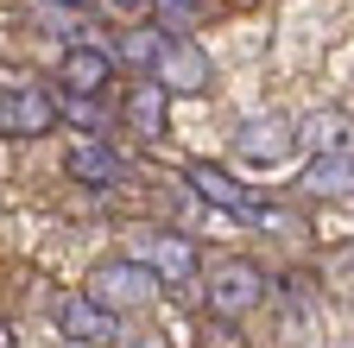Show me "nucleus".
<instances>
[{
	"label": "nucleus",
	"instance_id": "1",
	"mask_svg": "<svg viewBox=\"0 0 354 348\" xmlns=\"http://www.w3.org/2000/svg\"><path fill=\"white\" fill-rule=\"evenodd\" d=\"M184 178L196 184V196H203V203L228 209L234 222H253V228H279V235H304V222H297L291 209H279L272 196H259L253 184H241L234 171H215V165H190Z\"/></svg>",
	"mask_w": 354,
	"mask_h": 348
},
{
	"label": "nucleus",
	"instance_id": "2",
	"mask_svg": "<svg viewBox=\"0 0 354 348\" xmlns=\"http://www.w3.org/2000/svg\"><path fill=\"white\" fill-rule=\"evenodd\" d=\"M51 323H57L70 342H82V348H102V342L120 336V311H114V304H102L95 291H64V297H51Z\"/></svg>",
	"mask_w": 354,
	"mask_h": 348
},
{
	"label": "nucleus",
	"instance_id": "3",
	"mask_svg": "<svg viewBox=\"0 0 354 348\" xmlns=\"http://www.w3.org/2000/svg\"><path fill=\"white\" fill-rule=\"evenodd\" d=\"M51 120H57V102L44 95V82L7 76V89H0V134L7 140H38V134H51Z\"/></svg>",
	"mask_w": 354,
	"mask_h": 348
},
{
	"label": "nucleus",
	"instance_id": "4",
	"mask_svg": "<svg viewBox=\"0 0 354 348\" xmlns=\"http://www.w3.org/2000/svg\"><path fill=\"white\" fill-rule=\"evenodd\" d=\"M158 285H165V279L146 266L140 253H133V259H108V266L88 273V291H95L102 304H114V311H140V304H152Z\"/></svg>",
	"mask_w": 354,
	"mask_h": 348
},
{
	"label": "nucleus",
	"instance_id": "5",
	"mask_svg": "<svg viewBox=\"0 0 354 348\" xmlns=\"http://www.w3.org/2000/svg\"><path fill=\"white\" fill-rule=\"evenodd\" d=\"M203 291H209V317H247L266 304V273L253 259H221Z\"/></svg>",
	"mask_w": 354,
	"mask_h": 348
},
{
	"label": "nucleus",
	"instance_id": "6",
	"mask_svg": "<svg viewBox=\"0 0 354 348\" xmlns=\"http://www.w3.org/2000/svg\"><path fill=\"white\" fill-rule=\"evenodd\" d=\"M297 140H304V134H297V127H291L285 114H253V120H241L234 152H241L247 165H285Z\"/></svg>",
	"mask_w": 354,
	"mask_h": 348
},
{
	"label": "nucleus",
	"instance_id": "7",
	"mask_svg": "<svg viewBox=\"0 0 354 348\" xmlns=\"http://www.w3.org/2000/svg\"><path fill=\"white\" fill-rule=\"evenodd\" d=\"M146 76H158V82H165V89H190V95H196V89H209V57H203V51L190 45V38H184V32H177V26H171V32H165V45H158V57H152V70H146Z\"/></svg>",
	"mask_w": 354,
	"mask_h": 348
},
{
	"label": "nucleus",
	"instance_id": "8",
	"mask_svg": "<svg viewBox=\"0 0 354 348\" xmlns=\"http://www.w3.org/2000/svg\"><path fill=\"white\" fill-rule=\"evenodd\" d=\"M165 102H171L165 82H158V76H140V82L120 95V120H127V134H140V140H165Z\"/></svg>",
	"mask_w": 354,
	"mask_h": 348
},
{
	"label": "nucleus",
	"instance_id": "9",
	"mask_svg": "<svg viewBox=\"0 0 354 348\" xmlns=\"http://www.w3.org/2000/svg\"><path fill=\"white\" fill-rule=\"evenodd\" d=\"M140 259H146V266L165 279V285H190L196 279V266H203V259H196V247L184 241V235H140Z\"/></svg>",
	"mask_w": 354,
	"mask_h": 348
},
{
	"label": "nucleus",
	"instance_id": "10",
	"mask_svg": "<svg viewBox=\"0 0 354 348\" xmlns=\"http://www.w3.org/2000/svg\"><path fill=\"white\" fill-rule=\"evenodd\" d=\"M70 178H76V184L108 190V184H127V178H133V165H127L114 146H102V140H82V146L70 152Z\"/></svg>",
	"mask_w": 354,
	"mask_h": 348
},
{
	"label": "nucleus",
	"instance_id": "11",
	"mask_svg": "<svg viewBox=\"0 0 354 348\" xmlns=\"http://www.w3.org/2000/svg\"><path fill=\"white\" fill-rule=\"evenodd\" d=\"M57 82H64V95H102L108 82H114V57H108V51H88V45H76V51H64Z\"/></svg>",
	"mask_w": 354,
	"mask_h": 348
},
{
	"label": "nucleus",
	"instance_id": "12",
	"mask_svg": "<svg viewBox=\"0 0 354 348\" xmlns=\"http://www.w3.org/2000/svg\"><path fill=\"white\" fill-rule=\"evenodd\" d=\"M304 140L317 146V158L354 152V114H342V108H323V114H310V120H304Z\"/></svg>",
	"mask_w": 354,
	"mask_h": 348
},
{
	"label": "nucleus",
	"instance_id": "13",
	"mask_svg": "<svg viewBox=\"0 0 354 348\" xmlns=\"http://www.w3.org/2000/svg\"><path fill=\"white\" fill-rule=\"evenodd\" d=\"M348 190H354V152L317 158L304 171V196H348Z\"/></svg>",
	"mask_w": 354,
	"mask_h": 348
},
{
	"label": "nucleus",
	"instance_id": "14",
	"mask_svg": "<svg viewBox=\"0 0 354 348\" xmlns=\"http://www.w3.org/2000/svg\"><path fill=\"white\" fill-rule=\"evenodd\" d=\"M158 45H165V26H140V32H127V38H120V57H127L133 70H152Z\"/></svg>",
	"mask_w": 354,
	"mask_h": 348
},
{
	"label": "nucleus",
	"instance_id": "15",
	"mask_svg": "<svg viewBox=\"0 0 354 348\" xmlns=\"http://www.w3.org/2000/svg\"><path fill=\"white\" fill-rule=\"evenodd\" d=\"M152 7L165 13V26H190V19L209 7V0H152Z\"/></svg>",
	"mask_w": 354,
	"mask_h": 348
},
{
	"label": "nucleus",
	"instance_id": "16",
	"mask_svg": "<svg viewBox=\"0 0 354 348\" xmlns=\"http://www.w3.org/2000/svg\"><path fill=\"white\" fill-rule=\"evenodd\" d=\"M114 7H120V13H133V7H146V0H114Z\"/></svg>",
	"mask_w": 354,
	"mask_h": 348
},
{
	"label": "nucleus",
	"instance_id": "17",
	"mask_svg": "<svg viewBox=\"0 0 354 348\" xmlns=\"http://www.w3.org/2000/svg\"><path fill=\"white\" fill-rule=\"evenodd\" d=\"M44 7H82V0H44Z\"/></svg>",
	"mask_w": 354,
	"mask_h": 348
}]
</instances>
